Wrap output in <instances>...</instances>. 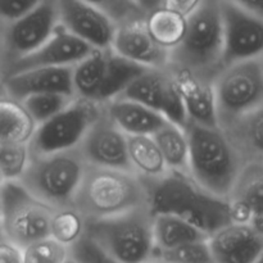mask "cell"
Returning a JSON list of instances; mask_svg holds the SVG:
<instances>
[{
  "label": "cell",
  "instance_id": "obj_1",
  "mask_svg": "<svg viewBox=\"0 0 263 263\" xmlns=\"http://www.w3.org/2000/svg\"><path fill=\"white\" fill-rule=\"evenodd\" d=\"M144 181L153 215L176 216L207 236L231 223L229 200L205 192L189 175L170 171L161 179Z\"/></svg>",
  "mask_w": 263,
  "mask_h": 263
},
{
  "label": "cell",
  "instance_id": "obj_2",
  "mask_svg": "<svg viewBox=\"0 0 263 263\" xmlns=\"http://www.w3.org/2000/svg\"><path fill=\"white\" fill-rule=\"evenodd\" d=\"M189 176L205 192L228 199L244 161L222 128L186 122Z\"/></svg>",
  "mask_w": 263,
  "mask_h": 263
},
{
  "label": "cell",
  "instance_id": "obj_3",
  "mask_svg": "<svg viewBox=\"0 0 263 263\" xmlns=\"http://www.w3.org/2000/svg\"><path fill=\"white\" fill-rule=\"evenodd\" d=\"M144 205H148V187L135 172L86 166L72 207L85 220H99Z\"/></svg>",
  "mask_w": 263,
  "mask_h": 263
},
{
  "label": "cell",
  "instance_id": "obj_4",
  "mask_svg": "<svg viewBox=\"0 0 263 263\" xmlns=\"http://www.w3.org/2000/svg\"><path fill=\"white\" fill-rule=\"evenodd\" d=\"M222 48L221 0H203L186 18V31L181 43L170 51L168 68L213 80L222 68Z\"/></svg>",
  "mask_w": 263,
  "mask_h": 263
},
{
  "label": "cell",
  "instance_id": "obj_5",
  "mask_svg": "<svg viewBox=\"0 0 263 263\" xmlns=\"http://www.w3.org/2000/svg\"><path fill=\"white\" fill-rule=\"evenodd\" d=\"M153 218L149 205H144L113 217L85 220V233L115 263H151Z\"/></svg>",
  "mask_w": 263,
  "mask_h": 263
},
{
  "label": "cell",
  "instance_id": "obj_6",
  "mask_svg": "<svg viewBox=\"0 0 263 263\" xmlns=\"http://www.w3.org/2000/svg\"><path fill=\"white\" fill-rule=\"evenodd\" d=\"M86 166L79 148L31 157L20 182L53 210L72 207Z\"/></svg>",
  "mask_w": 263,
  "mask_h": 263
},
{
  "label": "cell",
  "instance_id": "obj_7",
  "mask_svg": "<svg viewBox=\"0 0 263 263\" xmlns=\"http://www.w3.org/2000/svg\"><path fill=\"white\" fill-rule=\"evenodd\" d=\"M145 69L108 49H94L73 66L72 85L79 99L104 105L116 99Z\"/></svg>",
  "mask_w": 263,
  "mask_h": 263
},
{
  "label": "cell",
  "instance_id": "obj_8",
  "mask_svg": "<svg viewBox=\"0 0 263 263\" xmlns=\"http://www.w3.org/2000/svg\"><path fill=\"white\" fill-rule=\"evenodd\" d=\"M212 85L218 127L225 128L263 103L262 59L223 67Z\"/></svg>",
  "mask_w": 263,
  "mask_h": 263
},
{
  "label": "cell",
  "instance_id": "obj_9",
  "mask_svg": "<svg viewBox=\"0 0 263 263\" xmlns=\"http://www.w3.org/2000/svg\"><path fill=\"white\" fill-rule=\"evenodd\" d=\"M0 198L3 238L22 249L49 236L51 216L55 210L33 197L20 181L2 182Z\"/></svg>",
  "mask_w": 263,
  "mask_h": 263
},
{
  "label": "cell",
  "instance_id": "obj_10",
  "mask_svg": "<svg viewBox=\"0 0 263 263\" xmlns=\"http://www.w3.org/2000/svg\"><path fill=\"white\" fill-rule=\"evenodd\" d=\"M100 112L102 105L76 98L66 109L36 126L32 138L28 141L31 157L79 148Z\"/></svg>",
  "mask_w": 263,
  "mask_h": 263
},
{
  "label": "cell",
  "instance_id": "obj_11",
  "mask_svg": "<svg viewBox=\"0 0 263 263\" xmlns=\"http://www.w3.org/2000/svg\"><path fill=\"white\" fill-rule=\"evenodd\" d=\"M222 68L263 57V20L243 8L221 0Z\"/></svg>",
  "mask_w": 263,
  "mask_h": 263
},
{
  "label": "cell",
  "instance_id": "obj_12",
  "mask_svg": "<svg viewBox=\"0 0 263 263\" xmlns=\"http://www.w3.org/2000/svg\"><path fill=\"white\" fill-rule=\"evenodd\" d=\"M58 26L57 0H41L25 15L5 25V67L43 45Z\"/></svg>",
  "mask_w": 263,
  "mask_h": 263
},
{
  "label": "cell",
  "instance_id": "obj_13",
  "mask_svg": "<svg viewBox=\"0 0 263 263\" xmlns=\"http://www.w3.org/2000/svg\"><path fill=\"white\" fill-rule=\"evenodd\" d=\"M118 98L140 103L181 127L187 122L174 73L168 67L145 69L127 85Z\"/></svg>",
  "mask_w": 263,
  "mask_h": 263
},
{
  "label": "cell",
  "instance_id": "obj_14",
  "mask_svg": "<svg viewBox=\"0 0 263 263\" xmlns=\"http://www.w3.org/2000/svg\"><path fill=\"white\" fill-rule=\"evenodd\" d=\"M79 151L87 166L131 171L127 157V135L113 122L103 105L102 112L86 133Z\"/></svg>",
  "mask_w": 263,
  "mask_h": 263
},
{
  "label": "cell",
  "instance_id": "obj_15",
  "mask_svg": "<svg viewBox=\"0 0 263 263\" xmlns=\"http://www.w3.org/2000/svg\"><path fill=\"white\" fill-rule=\"evenodd\" d=\"M92 50L94 48L69 33L66 28L59 25L53 35L43 45L27 55L15 59L14 62L8 64L3 73V79L9 74L33 68L73 67L84 61Z\"/></svg>",
  "mask_w": 263,
  "mask_h": 263
},
{
  "label": "cell",
  "instance_id": "obj_16",
  "mask_svg": "<svg viewBox=\"0 0 263 263\" xmlns=\"http://www.w3.org/2000/svg\"><path fill=\"white\" fill-rule=\"evenodd\" d=\"M59 25L94 49L112 46L117 26L100 10L82 0H57Z\"/></svg>",
  "mask_w": 263,
  "mask_h": 263
},
{
  "label": "cell",
  "instance_id": "obj_17",
  "mask_svg": "<svg viewBox=\"0 0 263 263\" xmlns=\"http://www.w3.org/2000/svg\"><path fill=\"white\" fill-rule=\"evenodd\" d=\"M207 244L213 263H253L263 251V231L231 222L208 236Z\"/></svg>",
  "mask_w": 263,
  "mask_h": 263
},
{
  "label": "cell",
  "instance_id": "obj_18",
  "mask_svg": "<svg viewBox=\"0 0 263 263\" xmlns=\"http://www.w3.org/2000/svg\"><path fill=\"white\" fill-rule=\"evenodd\" d=\"M228 200L231 222L252 223L263 231V161L244 163Z\"/></svg>",
  "mask_w": 263,
  "mask_h": 263
},
{
  "label": "cell",
  "instance_id": "obj_19",
  "mask_svg": "<svg viewBox=\"0 0 263 263\" xmlns=\"http://www.w3.org/2000/svg\"><path fill=\"white\" fill-rule=\"evenodd\" d=\"M110 48L120 57L144 68L162 69L170 66V50L152 39L144 21L117 26Z\"/></svg>",
  "mask_w": 263,
  "mask_h": 263
},
{
  "label": "cell",
  "instance_id": "obj_20",
  "mask_svg": "<svg viewBox=\"0 0 263 263\" xmlns=\"http://www.w3.org/2000/svg\"><path fill=\"white\" fill-rule=\"evenodd\" d=\"M171 71L187 122L207 127H218L212 80L182 69Z\"/></svg>",
  "mask_w": 263,
  "mask_h": 263
},
{
  "label": "cell",
  "instance_id": "obj_21",
  "mask_svg": "<svg viewBox=\"0 0 263 263\" xmlns=\"http://www.w3.org/2000/svg\"><path fill=\"white\" fill-rule=\"evenodd\" d=\"M72 71L73 67L33 68L9 74L3 81L10 99L18 103L30 95L43 92H63L74 97Z\"/></svg>",
  "mask_w": 263,
  "mask_h": 263
},
{
  "label": "cell",
  "instance_id": "obj_22",
  "mask_svg": "<svg viewBox=\"0 0 263 263\" xmlns=\"http://www.w3.org/2000/svg\"><path fill=\"white\" fill-rule=\"evenodd\" d=\"M103 108L127 136H152L167 121L151 108L125 98H116L103 105Z\"/></svg>",
  "mask_w": 263,
  "mask_h": 263
},
{
  "label": "cell",
  "instance_id": "obj_23",
  "mask_svg": "<svg viewBox=\"0 0 263 263\" xmlns=\"http://www.w3.org/2000/svg\"><path fill=\"white\" fill-rule=\"evenodd\" d=\"M222 130L244 163L263 161V103Z\"/></svg>",
  "mask_w": 263,
  "mask_h": 263
},
{
  "label": "cell",
  "instance_id": "obj_24",
  "mask_svg": "<svg viewBox=\"0 0 263 263\" xmlns=\"http://www.w3.org/2000/svg\"><path fill=\"white\" fill-rule=\"evenodd\" d=\"M127 157L131 171L144 180H157L168 174L156 141L149 135L127 136Z\"/></svg>",
  "mask_w": 263,
  "mask_h": 263
},
{
  "label": "cell",
  "instance_id": "obj_25",
  "mask_svg": "<svg viewBox=\"0 0 263 263\" xmlns=\"http://www.w3.org/2000/svg\"><path fill=\"white\" fill-rule=\"evenodd\" d=\"M171 172L189 175V141L185 128L166 121L152 135Z\"/></svg>",
  "mask_w": 263,
  "mask_h": 263
},
{
  "label": "cell",
  "instance_id": "obj_26",
  "mask_svg": "<svg viewBox=\"0 0 263 263\" xmlns=\"http://www.w3.org/2000/svg\"><path fill=\"white\" fill-rule=\"evenodd\" d=\"M204 233L192 223L172 215H154L153 218V241L154 249L176 248L189 243L207 240Z\"/></svg>",
  "mask_w": 263,
  "mask_h": 263
},
{
  "label": "cell",
  "instance_id": "obj_27",
  "mask_svg": "<svg viewBox=\"0 0 263 263\" xmlns=\"http://www.w3.org/2000/svg\"><path fill=\"white\" fill-rule=\"evenodd\" d=\"M144 25L149 35L158 45L171 51L184 37L186 31V18L161 7L146 14Z\"/></svg>",
  "mask_w": 263,
  "mask_h": 263
},
{
  "label": "cell",
  "instance_id": "obj_28",
  "mask_svg": "<svg viewBox=\"0 0 263 263\" xmlns=\"http://www.w3.org/2000/svg\"><path fill=\"white\" fill-rule=\"evenodd\" d=\"M36 125L22 105L14 100L0 103V145L27 144Z\"/></svg>",
  "mask_w": 263,
  "mask_h": 263
},
{
  "label": "cell",
  "instance_id": "obj_29",
  "mask_svg": "<svg viewBox=\"0 0 263 263\" xmlns=\"http://www.w3.org/2000/svg\"><path fill=\"white\" fill-rule=\"evenodd\" d=\"M76 97L63 92H43L25 98L20 104L27 112L36 126L46 122L66 109Z\"/></svg>",
  "mask_w": 263,
  "mask_h": 263
},
{
  "label": "cell",
  "instance_id": "obj_30",
  "mask_svg": "<svg viewBox=\"0 0 263 263\" xmlns=\"http://www.w3.org/2000/svg\"><path fill=\"white\" fill-rule=\"evenodd\" d=\"M85 231V217L73 207L54 211L49 229V236L63 244L67 248L72 246Z\"/></svg>",
  "mask_w": 263,
  "mask_h": 263
},
{
  "label": "cell",
  "instance_id": "obj_31",
  "mask_svg": "<svg viewBox=\"0 0 263 263\" xmlns=\"http://www.w3.org/2000/svg\"><path fill=\"white\" fill-rule=\"evenodd\" d=\"M31 153L27 144L0 145V179L5 181H20L30 163Z\"/></svg>",
  "mask_w": 263,
  "mask_h": 263
},
{
  "label": "cell",
  "instance_id": "obj_32",
  "mask_svg": "<svg viewBox=\"0 0 263 263\" xmlns=\"http://www.w3.org/2000/svg\"><path fill=\"white\" fill-rule=\"evenodd\" d=\"M151 263H212V257L207 240H203L167 251L154 249Z\"/></svg>",
  "mask_w": 263,
  "mask_h": 263
},
{
  "label": "cell",
  "instance_id": "obj_33",
  "mask_svg": "<svg viewBox=\"0 0 263 263\" xmlns=\"http://www.w3.org/2000/svg\"><path fill=\"white\" fill-rule=\"evenodd\" d=\"M69 251L50 236L36 240L22 248L23 263H66Z\"/></svg>",
  "mask_w": 263,
  "mask_h": 263
},
{
  "label": "cell",
  "instance_id": "obj_34",
  "mask_svg": "<svg viewBox=\"0 0 263 263\" xmlns=\"http://www.w3.org/2000/svg\"><path fill=\"white\" fill-rule=\"evenodd\" d=\"M104 13L116 26L144 21L146 13L134 0H82Z\"/></svg>",
  "mask_w": 263,
  "mask_h": 263
},
{
  "label": "cell",
  "instance_id": "obj_35",
  "mask_svg": "<svg viewBox=\"0 0 263 263\" xmlns=\"http://www.w3.org/2000/svg\"><path fill=\"white\" fill-rule=\"evenodd\" d=\"M69 259L74 263H115L104 249L84 231L79 240L68 248Z\"/></svg>",
  "mask_w": 263,
  "mask_h": 263
},
{
  "label": "cell",
  "instance_id": "obj_36",
  "mask_svg": "<svg viewBox=\"0 0 263 263\" xmlns=\"http://www.w3.org/2000/svg\"><path fill=\"white\" fill-rule=\"evenodd\" d=\"M41 0H0V23L13 22L36 7Z\"/></svg>",
  "mask_w": 263,
  "mask_h": 263
},
{
  "label": "cell",
  "instance_id": "obj_37",
  "mask_svg": "<svg viewBox=\"0 0 263 263\" xmlns=\"http://www.w3.org/2000/svg\"><path fill=\"white\" fill-rule=\"evenodd\" d=\"M203 0H163L162 7L187 18L199 8Z\"/></svg>",
  "mask_w": 263,
  "mask_h": 263
},
{
  "label": "cell",
  "instance_id": "obj_38",
  "mask_svg": "<svg viewBox=\"0 0 263 263\" xmlns=\"http://www.w3.org/2000/svg\"><path fill=\"white\" fill-rule=\"evenodd\" d=\"M0 263H23L22 249L4 239L0 234Z\"/></svg>",
  "mask_w": 263,
  "mask_h": 263
},
{
  "label": "cell",
  "instance_id": "obj_39",
  "mask_svg": "<svg viewBox=\"0 0 263 263\" xmlns=\"http://www.w3.org/2000/svg\"><path fill=\"white\" fill-rule=\"evenodd\" d=\"M263 20V0H226Z\"/></svg>",
  "mask_w": 263,
  "mask_h": 263
},
{
  "label": "cell",
  "instance_id": "obj_40",
  "mask_svg": "<svg viewBox=\"0 0 263 263\" xmlns=\"http://www.w3.org/2000/svg\"><path fill=\"white\" fill-rule=\"evenodd\" d=\"M140 9H143L144 12L148 14V13L153 12V10L158 9L163 4V0H134Z\"/></svg>",
  "mask_w": 263,
  "mask_h": 263
},
{
  "label": "cell",
  "instance_id": "obj_41",
  "mask_svg": "<svg viewBox=\"0 0 263 263\" xmlns=\"http://www.w3.org/2000/svg\"><path fill=\"white\" fill-rule=\"evenodd\" d=\"M4 23H0V77L3 79V71L5 67V43H4Z\"/></svg>",
  "mask_w": 263,
  "mask_h": 263
},
{
  "label": "cell",
  "instance_id": "obj_42",
  "mask_svg": "<svg viewBox=\"0 0 263 263\" xmlns=\"http://www.w3.org/2000/svg\"><path fill=\"white\" fill-rule=\"evenodd\" d=\"M5 100H10V97L7 91V87H5L4 81H3V79L0 77V103L5 102Z\"/></svg>",
  "mask_w": 263,
  "mask_h": 263
},
{
  "label": "cell",
  "instance_id": "obj_43",
  "mask_svg": "<svg viewBox=\"0 0 263 263\" xmlns=\"http://www.w3.org/2000/svg\"><path fill=\"white\" fill-rule=\"evenodd\" d=\"M253 263H263V251H262V253L258 256V258H257Z\"/></svg>",
  "mask_w": 263,
  "mask_h": 263
},
{
  "label": "cell",
  "instance_id": "obj_44",
  "mask_svg": "<svg viewBox=\"0 0 263 263\" xmlns=\"http://www.w3.org/2000/svg\"><path fill=\"white\" fill-rule=\"evenodd\" d=\"M0 220H2V198H0Z\"/></svg>",
  "mask_w": 263,
  "mask_h": 263
},
{
  "label": "cell",
  "instance_id": "obj_45",
  "mask_svg": "<svg viewBox=\"0 0 263 263\" xmlns=\"http://www.w3.org/2000/svg\"><path fill=\"white\" fill-rule=\"evenodd\" d=\"M66 263H74L73 261H72V259H68V261H67Z\"/></svg>",
  "mask_w": 263,
  "mask_h": 263
},
{
  "label": "cell",
  "instance_id": "obj_46",
  "mask_svg": "<svg viewBox=\"0 0 263 263\" xmlns=\"http://www.w3.org/2000/svg\"><path fill=\"white\" fill-rule=\"evenodd\" d=\"M0 184H2V179H0Z\"/></svg>",
  "mask_w": 263,
  "mask_h": 263
},
{
  "label": "cell",
  "instance_id": "obj_47",
  "mask_svg": "<svg viewBox=\"0 0 263 263\" xmlns=\"http://www.w3.org/2000/svg\"><path fill=\"white\" fill-rule=\"evenodd\" d=\"M261 59H262V63H263V57H262V58H261Z\"/></svg>",
  "mask_w": 263,
  "mask_h": 263
}]
</instances>
